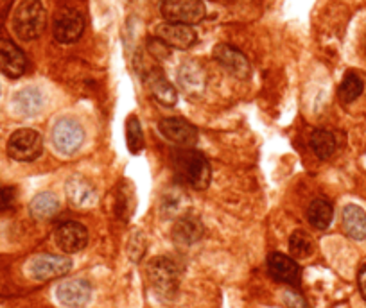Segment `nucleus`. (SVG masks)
I'll list each match as a JSON object with an SVG mask.
<instances>
[{"mask_svg":"<svg viewBox=\"0 0 366 308\" xmlns=\"http://www.w3.org/2000/svg\"><path fill=\"white\" fill-rule=\"evenodd\" d=\"M85 142L83 126L74 119H60L53 127V145L63 156H72Z\"/></svg>","mask_w":366,"mask_h":308,"instance_id":"nucleus-5","label":"nucleus"},{"mask_svg":"<svg viewBox=\"0 0 366 308\" xmlns=\"http://www.w3.org/2000/svg\"><path fill=\"white\" fill-rule=\"evenodd\" d=\"M56 297L68 308H83L92 297V287L86 280L72 278L61 283L56 290Z\"/></svg>","mask_w":366,"mask_h":308,"instance_id":"nucleus-13","label":"nucleus"},{"mask_svg":"<svg viewBox=\"0 0 366 308\" xmlns=\"http://www.w3.org/2000/svg\"><path fill=\"white\" fill-rule=\"evenodd\" d=\"M54 240H56L58 248L61 251L72 255V253H79L81 249L86 248V244H88V231H86L83 224L68 221V223L60 224L56 228Z\"/></svg>","mask_w":366,"mask_h":308,"instance_id":"nucleus-10","label":"nucleus"},{"mask_svg":"<svg viewBox=\"0 0 366 308\" xmlns=\"http://www.w3.org/2000/svg\"><path fill=\"white\" fill-rule=\"evenodd\" d=\"M345 233L354 240H365L366 238V212L357 204H347L341 216Z\"/></svg>","mask_w":366,"mask_h":308,"instance_id":"nucleus-18","label":"nucleus"},{"mask_svg":"<svg viewBox=\"0 0 366 308\" xmlns=\"http://www.w3.org/2000/svg\"><path fill=\"white\" fill-rule=\"evenodd\" d=\"M16 192L11 186H0V213L8 212L15 203Z\"/></svg>","mask_w":366,"mask_h":308,"instance_id":"nucleus-28","label":"nucleus"},{"mask_svg":"<svg viewBox=\"0 0 366 308\" xmlns=\"http://www.w3.org/2000/svg\"><path fill=\"white\" fill-rule=\"evenodd\" d=\"M146 86L151 95L164 106H174L178 100L174 86L165 79V75L158 70H151L146 74Z\"/></svg>","mask_w":366,"mask_h":308,"instance_id":"nucleus-17","label":"nucleus"},{"mask_svg":"<svg viewBox=\"0 0 366 308\" xmlns=\"http://www.w3.org/2000/svg\"><path fill=\"white\" fill-rule=\"evenodd\" d=\"M85 31V20L78 9H61L54 20V38L60 43H74Z\"/></svg>","mask_w":366,"mask_h":308,"instance_id":"nucleus-8","label":"nucleus"},{"mask_svg":"<svg viewBox=\"0 0 366 308\" xmlns=\"http://www.w3.org/2000/svg\"><path fill=\"white\" fill-rule=\"evenodd\" d=\"M362 90H365V83H362V79L359 78L355 72H348V74L343 78V81H341L340 90H338V95H340L341 102H347L348 105V102H354V100L361 95Z\"/></svg>","mask_w":366,"mask_h":308,"instance_id":"nucleus-25","label":"nucleus"},{"mask_svg":"<svg viewBox=\"0 0 366 308\" xmlns=\"http://www.w3.org/2000/svg\"><path fill=\"white\" fill-rule=\"evenodd\" d=\"M334 210L333 204L325 199H316L309 204L307 208V219H309V224L316 230H327L333 223Z\"/></svg>","mask_w":366,"mask_h":308,"instance_id":"nucleus-23","label":"nucleus"},{"mask_svg":"<svg viewBox=\"0 0 366 308\" xmlns=\"http://www.w3.org/2000/svg\"><path fill=\"white\" fill-rule=\"evenodd\" d=\"M13 108L22 117H34L43 108V93L34 86L22 88L13 97Z\"/></svg>","mask_w":366,"mask_h":308,"instance_id":"nucleus-19","label":"nucleus"},{"mask_svg":"<svg viewBox=\"0 0 366 308\" xmlns=\"http://www.w3.org/2000/svg\"><path fill=\"white\" fill-rule=\"evenodd\" d=\"M72 269V262L67 256L40 255L34 256L27 265V272L36 282H47V280L65 276Z\"/></svg>","mask_w":366,"mask_h":308,"instance_id":"nucleus-7","label":"nucleus"},{"mask_svg":"<svg viewBox=\"0 0 366 308\" xmlns=\"http://www.w3.org/2000/svg\"><path fill=\"white\" fill-rule=\"evenodd\" d=\"M160 13L165 22L196 26L205 18L206 9L202 0H164Z\"/></svg>","mask_w":366,"mask_h":308,"instance_id":"nucleus-3","label":"nucleus"},{"mask_svg":"<svg viewBox=\"0 0 366 308\" xmlns=\"http://www.w3.org/2000/svg\"><path fill=\"white\" fill-rule=\"evenodd\" d=\"M11 23L20 40H36L47 26V11L40 0H22L13 13Z\"/></svg>","mask_w":366,"mask_h":308,"instance_id":"nucleus-1","label":"nucleus"},{"mask_svg":"<svg viewBox=\"0 0 366 308\" xmlns=\"http://www.w3.org/2000/svg\"><path fill=\"white\" fill-rule=\"evenodd\" d=\"M126 144L130 152H133V154L140 152L144 147L142 126H140V120L137 117H130L126 122Z\"/></svg>","mask_w":366,"mask_h":308,"instance_id":"nucleus-27","label":"nucleus"},{"mask_svg":"<svg viewBox=\"0 0 366 308\" xmlns=\"http://www.w3.org/2000/svg\"><path fill=\"white\" fill-rule=\"evenodd\" d=\"M178 81L185 92L198 93L205 86V72H203V68L198 63L187 61V63L182 65V68H179Z\"/></svg>","mask_w":366,"mask_h":308,"instance_id":"nucleus-21","label":"nucleus"},{"mask_svg":"<svg viewBox=\"0 0 366 308\" xmlns=\"http://www.w3.org/2000/svg\"><path fill=\"white\" fill-rule=\"evenodd\" d=\"M214 58H216V61L224 70L236 75L237 79H246L250 75V61H248V58L241 53L239 48L232 47V45H216V48H214Z\"/></svg>","mask_w":366,"mask_h":308,"instance_id":"nucleus-9","label":"nucleus"},{"mask_svg":"<svg viewBox=\"0 0 366 308\" xmlns=\"http://www.w3.org/2000/svg\"><path fill=\"white\" fill-rule=\"evenodd\" d=\"M43 151V138L33 129H20L8 142V154L16 161H34Z\"/></svg>","mask_w":366,"mask_h":308,"instance_id":"nucleus-6","label":"nucleus"},{"mask_svg":"<svg viewBox=\"0 0 366 308\" xmlns=\"http://www.w3.org/2000/svg\"><path fill=\"white\" fill-rule=\"evenodd\" d=\"M60 210V201L53 192H40L29 204V212L34 219H51Z\"/></svg>","mask_w":366,"mask_h":308,"instance_id":"nucleus-22","label":"nucleus"},{"mask_svg":"<svg viewBox=\"0 0 366 308\" xmlns=\"http://www.w3.org/2000/svg\"><path fill=\"white\" fill-rule=\"evenodd\" d=\"M289 251L295 258L302 260V258H309L314 251L313 238L305 233V231H295L289 238Z\"/></svg>","mask_w":366,"mask_h":308,"instance_id":"nucleus-26","label":"nucleus"},{"mask_svg":"<svg viewBox=\"0 0 366 308\" xmlns=\"http://www.w3.org/2000/svg\"><path fill=\"white\" fill-rule=\"evenodd\" d=\"M147 276L160 296L172 297L178 290L179 285V269L174 260L167 258V256H158L155 260L150 262L147 265Z\"/></svg>","mask_w":366,"mask_h":308,"instance_id":"nucleus-2","label":"nucleus"},{"mask_svg":"<svg viewBox=\"0 0 366 308\" xmlns=\"http://www.w3.org/2000/svg\"><path fill=\"white\" fill-rule=\"evenodd\" d=\"M65 192H67L68 201L74 204L75 208H92L94 204H98V190L83 176L68 178Z\"/></svg>","mask_w":366,"mask_h":308,"instance_id":"nucleus-14","label":"nucleus"},{"mask_svg":"<svg viewBox=\"0 0 366 308\" xmlns=\"http://www.w3.org/2000/svg\"><path fill=\"white\" fill-rule=\"evenodd\" d=\"M284 301L289 308H307V303L303 301V297L295 292H286Z\"/></svg>","mask_w":366,"mask_h":308,"instance_id":"nucleus-29","label":"nucleus"},{"mask_svg":"<svg viewBox=\"0 0 366 308\" xmlns=\"http://www.w3.org/2000/svg\"><path fill=\"white\" fill-rule=\"evenodd\" d=\"M27 70V58L19 45L13 43L11 40L2 38L0 40V72L8 78L16 79L26 74Z\"/></svg>","mask_w":366,"mask_h":308,"instance_id":"nucleus-12","label":"nucleus"},{"mask_svg":"<svg viewBox=\"0 0 366 308\" xmlns=\"http://www.w3.org/2000/svg\"><path fill=\"white\" fill-rule=\"evenodd\" d=\"M357 283H359V292L366 299V265H362L361 271L357 275Z\"/></svg>","mask_w":366,"mask_h":308,"instance_id":"nucleus-30","label":"nucleus"},{"mask_svg":"<svg viewBox=\"0 0 366 308\" xmlns=\"http://www.w3.org/2000/svg\"><path fill=\"white\" fill-rule=\"evenodd\" d=\"M269 275L277 282L296 285L300 283V267L293 258L282 255V253H271L268 258Z\"/></svg>","mask_w":366,"mask_h":308,"instance_id":"nucleus-16","label":"nucleus"},{"mask_svg":"<svg viewBox=\"0 0 366 308\" xmlns=\"http://www.w3.org/2000/svg\"><path fill=\"white\" fill-rule=\"evenodd\" d=\"M203 233H205V228H203L202 221L191 216L182 217V219L174 224V228H172V238H174L178 244L185 245L196 244L198 240H202Z\"/></svg>","mask_w":366,"mask_h":308,"instance_id":"nucleus-20","label":"nucleus"},{"mask_svg":"<svg viewBox=\"0 0 366 308\" xmlns=\"http://www.w3.org/2000/svg\"><path fill=\"white\" fill-rule=\"evenodd\" d=\"M310 147L316 152L318 158L325 160V158L333 156L334 151H336V138L330 131L316 129L310 137Z\"/></svg>","mask_w":366,"mask_h":308,"instance_id":"nucleus-24","label":"nucleus"},{"mask_svg":"<svg viewBox=\"0 0 366 308\" xmlns=\"http://www.w3.org/2000/svg\"><path fill=\"white\" fill-rule=\"evenodd\" d=\"M155 34L160 41H164L167 47L179 48V51H185V48H191L196 43L198 36H196L194 29L191 26H182V23H171L165 22L155 29Z\"/></svg>","mask_w":366,"mask_h":308,"instance_id":"nucleus-11","label":"nucleus"},{"mask_svg":"<svg viewBox=\"0 0 366 308\" xmlns=\"http://www.w3.org/2000/svg\"><path fill=\"white\" fill-rule=\"evenodd\" d=\"M178 171L182 178L198 190H205L212 179V171L206 158L199 152L185 151L178 158Z\"/></svg>","mask_w":366,"mask_h":308,"instance_id":"nucleus-4","label":"nucleus"},{"mask_svg":"<svg viewBox=\"0 0 366 308\" xmlns=\"http://www.w3.org/2000/svg\"><path fill=\"white\" fill-rule=\"evenodd\" d=\"M160 131L167 140L174 142V144L183 145V147H191L198 140V131L192 124L183 119H164L160 122Z\"/></svg>","mask_w":366,"mask_h":308,"instance_id":"nucleus-15","label":"nucleus"}]
</instances>
